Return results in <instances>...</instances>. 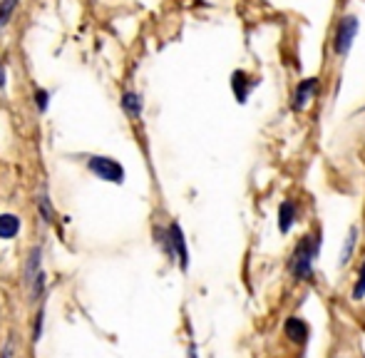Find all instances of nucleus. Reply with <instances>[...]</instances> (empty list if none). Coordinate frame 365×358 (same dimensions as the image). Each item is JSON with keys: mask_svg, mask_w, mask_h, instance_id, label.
<instances>
[{"mask_svg": "<svg viewBox=\"0 0 365 358\" xmlns=\"http://www.w3.org/2000/svg\"><path fill=\"white\" fill-rule=\"evenodd\" d=\"M278 232L281 234H291V229L296 227V219H298V204L296 199H283L278 204Z\"/></svg>", "mask_w": 365, "mask_h": 358, "instance_id": "obj_7", "label": "nucleus"}, {"mask_svg": "<svg viewBox=\"0 0 365 358\" xmlns=\"http://www.w3.org/2000/svg\"><path fill=\"white\" fill-rule=\"evenodd\" d=\"M321 246H323V234L316 229L313 234H303L298 244L294 246L289 257V274L296 281H313L316 276V262L321 257Z\"/></svg>", "mask_w": 365, "mask_h": 358, "instance_id": "obj_1", "label": "nucleus"}, {"mask_svg": "<svg viewBox=\"0 0 365 358\" xmlns=\"http://www.w3.org/2000/svg\"><path fill=\"white\" fill-rule=\"evenodd\" d=\"M37 105H40V110L47 108V92H40V95H37Z\"/></svg>", "mask_w": 365, "mask_h": 358, "instance_id": "obj_14", "label": "nucleus"}, {"mask_svg": "<svg viewBox=\"0 0 365 358\" xmlns=\"http://www.w3.org/2000/svg\"><path fill=\"white\" fill-rule=\"evenodd\" d=\"M20 232V219L15 214L0 216V239H12Z\"/></svg>", "mask_w": 365, "mask_h": 358, "instance_id": "obj_10", "label": "nucleus"}, {"mask_svg": "<svg viewBox=\"0 0 365 358\" xmlns=\"http://www.w3.org/2000/svg\"><path fill=\"white\" fill-rule=\"evenodd\" d=\"M189 358H196V346L189 348Z\"/></svg>", "mask_w": 365, "mask_h": 358, "instance_id": "obj_16", "label": "nucleus"}, {"mask_svg": "<svg viewBox=\"0 0 365 358\" xmlns=\"http://www.w3.org/2000/svg\"><path fill=\"white\" fill-rule=\"evenodd\" d=\"M319 87H321L319 75L298 80V85H296V90H294V97H291V112H303V110H308V105L313 102Z\"/></svg>", "mask_w": 365, "mask_h": 358, "instance_id": "obj_3", "label": "nucleus"}, {"mask_svg": "<svg viewBox=\"0 0 365 358\" xmlns=\"http://www.w3.org/2000/svg\"><path fill=\"white\" fill-rule=\"evenodd\" d=\"M350 298H353V301H363L365 298V254H363V262H360V266H358V279H355V284H353Z\"/></svg>", "mask_w": 365, "mask_h": 358, "instance_id": "obj_11", "label": "nucleus"}, {"mask_svg": "<svg viewBox=\"0 0 365 358\" xmlns=\"http://www.w3.org/2000/svg\"><path fill=\"white\" fill-rule=\"evenodd\" d=\"M283 334H286V339H289L291 343H298V346H303V343H308L311 328H308V323L303 321V318L289 316V318H286V323H283Z\"/></svg>", "mask_w": 365, "mask_h": 358, "instance_id": "obj_6", "label": "nucleus"}, {"mask_svg": "<svg viewBox=\"0 0 365 358\" xmlns=\"http://www.w3.org/2000/svg\"><path fill=\"white\" fill-rule=\"evenodd\" d=\"M355 246H358V227H350V229H348L346 241H343V246H341V257H338V266L346 268L348 264H350V259H353V254H355Z\"/></svg>", "mask_w": 365, "mask_h": 358, "instance_id": "obj_9", "label": "nucleus"}, {"mask_svg": "<svg viewBox=\"0 0 365 358\" xmlns=\"http://www.w3.org/2000/svg\"><path fill=\"white\" fill-rule=\"evenodd\" d=\"M167 241H169V251L171 254H177V259H179V266L187 271L189 268V251H187V239H184V232H182V227H179L177 221L171 224L169 227V234H167Z\"/></svg>", "mask_w": 365, "mask_h": 358, "instance_id": "obj_5", "label": "nucleus"}, {"mask_svg": "<svg viewBox=\"0 0 365 358\" xmlns=\"http://www.w3.org/2000/svg\"><path fill=\"white\" fill-rule=\"evenodd\" d=\"M358 33H360L358 15H343L341 23H338V28H336V35H333V53L341 60H346L348 55H350V48H353Z\"/></svg>", "mask_w": 365, "mask_h": 358, "instance_id": "obj_2", "label": "nucleus"}, {"mask_svg": "<svg viewBox=\"0 0 365 358\" xmlns=\"http://www.w3.org/2000/svg\"><path fill=\"white\" fill-rule=\"evenodd\" d=\"M3 85H6V70H3V65H0V90H3Z\"/></svg>", "mask_w": 365, "mask_h": 358, "instance_id": "obj_15", "label": "nucleus"}, {"mask_svg": "<svg viewBox=\"0 0 365 358\" xmlns=\"http://www.w3.org/2000/svg\"><path fill=\"white\" fill-rule=\"evenodd\" d=\"M0 358H10V346L6 348V353H3V356H0Z\"/></svg>", "mask_w": 365, "mask_h": 358, "instance_id": "obj_17", "label": "nucleus"}, {"mask_svg": "<svg viewBox=\"0 0 365 358\" xmlns=\"http://www.w3.org/2000/svg\"><path fill=\"white\" fill-rule=\"evenodd\" d=\"M90 169H92L97 177L107 179V182H114V185L124 182L122 164L114 162V160H110V157H92V160H90Z\"/></svg>", "mask_w": 365, "mask_h": 358, "instance_id": "obj_4", "label": "nucleus"}, {"mask_svg": "<svg viewBox=\"0 0 365 358\" xmlns=\"http://www.w3.org/2000/svg\"><path fill=\"white\" fill-rule=\"evenodd\" d=\"M251 78H248L244 70H234L231 72V90H234V97L239 105H244V102L248 100V92H251Z\"/></svg>", "mask_w": 365, "mask_h": 358, "instance_id": "obj_8", "label": "nucleus"}, {"mask_svg": "<svg viewBox=\"0 0 365 358\" xmlns=\"http://www.w3.org/2000/svg\"><path fill=\"white\" fill-rule=\"evenodd\" d=\"M122 105H124V110L130 114H142V100H139V95H135V92H127V95L122 97Z\"/></svg>", "mask_w": 365, "mask_h": 358, "instance_id": "obj_12", "label": "nucleus"}, {"mask_svg": "<svg viewBox=\"0 0 365 358\" xmlns=\"http://www.w3.org/2000/svg\"><path fill=\"white\" fill-rule=\"evenodd\" d=\"M18 6V0H3V6H0V28H6V23L10 20V12L15 10Z\"/></svg>", "mask_w": 365, "mask_h": 358, "instance_id": "obj_13", "label": "nucleus"}]
</instances>
